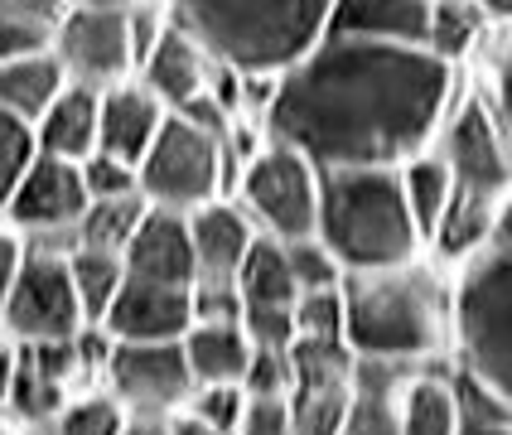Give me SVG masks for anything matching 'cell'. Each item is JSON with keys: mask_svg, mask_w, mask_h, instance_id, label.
I'll return each instance as SVG.
<instances>
[{"mask_svg": "<svg viewBox=\"0 0 512 435\" xmlns=\"http://www.w3.org/2000/svg\"><path fill=\"white\" fill-rule=\"evenodd\" d=\"M459 92V73L426 49L329 29L319 49L276 83L261 131L266 141L305 155L319 174L401 170L435 145Z\"/></svg>", "mask_w": 512, "mask_h": 435, "instance_id": "1", "label": "cell"}, {"mask_svg": "<svg viewBox=\"0 0 512 435\" xmlns=\"http://www.w3.org/2000/svg\"><path fill=\"white\" fill-rule=\"evenodd\" d=\"M343 348L353 363L426 368L450 358V271L430 257L343 276Z\"/></svg>", "mask_w": 512, "mask_h": 435, "instance_id": "2", "label": "cell"}, {"mask_svg": "<svg viewBox=\"0 0 512 435\" xmlns=\"http://www.w3.org/2000/svg\"><path fill=\"white\" fill-rule=\"evenodd\" d=\"M334 0H184L170 20L232 78H285L329 34Z\"/></svg>", "mask_w": 512, "mask_h": 435, "instance_id": "3", "label": "cell"}, {"mask_svg": "<svg viewBox=\"0 0 512 435\" xmlns=\"http://www.w3.org/2000/svg\"><path fill=\"white\" fill-rule=\"evenodd\" d=\"M314 237L339 261L343 276L397 271L426 257L397 170H329L319 174V218Z\"/></svg>", "mask_w": 512, "mask_h": 435, "instance_id": "4", "label": "cell"}, {"mask_svg": "<svg viewBox=\"0 0 512 435\" xmlns=\"http://www.w3.org/2000/svg\"><path fill=\"white\" fill-rule=\"evenodd\" d=\"M450 363L512 406V247H488L450 271Z\"/></svg>", "mask_w": 512, "mask_h": 435, "instance_id": "5", "label": "cell"}, {"mask_svg": "<svg viewBox=\"0 0 512 435\" xmlns=\"http://www.w3.org/2000/svg\"><path fill=\"white\" fill-rule=\"evenodd\" d=\"M136 184L141 199L160 213H199L208 203L228 199L237 184V165L228 155V141L203 136L189 121L170 116L160 126L155 145L145 150V160L136 165Z\"/></svg>", "mask_w": 512, "mask_h": 435, "instance_id": "6", "label": "cell"}, {"mask_svg": "<svg viewBox=\"0 0 512 435\" xmlns=\"http://www.w3.org/2000/svg\"><path fill=\"white\" fill-rule=\"evenodd\" d=\"M228 199L247 213L256 237L305 242V237H314V218H319V170L305 155L266 141L237 170Z\"/></svg>", "mask_w": 512, "mask_h": 435, "instance_id": "7", "label": "cell"}, {"mask_svg": "<svg viewBox=\"0 0 512 435\" xmlns=\"http://www.w3.org/2000/svg\"><path fill=\"white\" fill-rule=\"evenodd\" d=\"M63 78L87 92H107L136 78L131 54V0H78L63 5L54 49Z\"/></svg>", "mask_w": 512, "mask_h": 435, "instance_id": "8", "label": "cell"}, {"mask_svg": "<svg viewBox=\"0 0 512 435\" xmlns=\"http://www.w3.org/2000/svg\"><path fill=\"white\" fill-rule=\"evenodd\" d=\"M87 213L83 170L34 155L20 189L10 194L0 223L25 242V252H49V257H73L78 252V218Z\"/></svg>", "mask_w": 512, "mask_h": 435, "instance_id": "9", "label": "cell"}, {"mask_svg": "<svg viewBox=\"0 0 512 435\" xmlns=\"http://www.w3.org/2000/svg\"><path fill=\"white\" fill-rule=\"evenodd\" d=\"M430 150L445 160L455 194L503 203V194L512 189V150L503 141V131H498V121H493L479 87H464L455 97V107H450V116H445V126H440V136H435Z\"/></svg>", "mask_w": 512, "mask_h": 435, "instance_id": "10", "label": "cell"}, {"mask_svg": "<svg viewBox=\"0 0 512 435\" xmlns=\"http://www.w3.org/2000/svg\"><path fill=\"white\" fill-rule=\"evenodd\" d=\"M102 392L131 421H174L194 397V377L179 344H112Z\"/></svg>", "mask_w": 512, "mask_h": 435, "instance_id": "11", "label": "cell"}, {"mask_svg": "<svg viewBox=\"0 0 512 435\" xmlns=\"http://www.w3.org/2000/svg\"><path fill=\"white\" fill-rule=\"evenodd\" d=\"M358 397V363L343 344L295 339L290 344V426L295 435H339Z\"/></svg>", "mask_w": 512, "mask_h": 435, "instance_id": "12", "label": "cell"}, {"mask_svg": "<svg viewBox=\"0 0 512 435\" xmlns=\"http://www.w3.org/2000/svg\"><path fill=\"white\" fill-rule=\"evenodd\" d=\"M0 329L15 344H54V339H73L78 329H87L78 295H73L68 257L25 252L20 276H15L5 310H0Z\"/></svg>", "mask_w": 512, "mask_h": 435, "instance_id": "13", "label": "cell"}, {"mask_svg": "<svg viewBox=\"0 0 512 435\" xmlns=\"http://www.w3.org/2000/svg\"><path fill=\"white\" fill-rule=\"evenodd\" d=\"M194 324V290L131 281L112 300L107 319L97 324L112 344H179Z\"/></svg>", "mask_w": 512, "mask_h": 435, "instance_id": "14", "label": "cell"}, {"mask_svg": "<svg viewBox=\"0 0 512 435\" xmlns=\"http://www.w3.org/2000/svg\"><path fill=\"white\" fill-rule=\"evenodd\" d=\"M121 266L131 281H150V286H179L194 290V247H189V218L184 213H160L145 208L136 237L126 242Z\"/></svg>", "mask_w": 512, "mask_h": 435, "instance_id": "15", "label": "cell"}, {"mask_svg": "<svg viewBox=\"0 0 512 435\" xmlns=\"http://www.w3.org/2000/svg\"><path fill=\"white\" fill-rule=\"evenodd\" d=\"M256 228L232 199H218L189 213V247H194V286H237V271L252 252Z\"/></svg>", "mask_w": 512, "mask_h": 435, "instance_id": "16", "label": "cell"}, {"mask_svg": "<svg viewBox=\"0 0 512 435\" xmlns=\"http://www.w3.org/2000/svg\"><path fill=\"white\" fill-rule=\"evenodd\" d=\"M165 121H170V112H165L136 78L121 87H107V92H102V116H97V155L121 160V165L136 170L145 160V150L155 145Z\"/></svg>", "mask_w": 512, "mask_h": 435, "instance_id": "17", "label": "cell"}, {"mask_svg": "<svg viewBox=\"0 0 512 435\" xmlns=\"http://www.w3.org/2000/svg\"><path fill=\"white\" fill-rule=\"evenodd\" d=\"M136 83H141L165 112H179V107H189L194 97L208 92L213 63H208V54L170 20V29L160 34V44H155V49L145 54V63L136 68Z\"/></svg>", "mask_w": 512, "mask_h": 435, "instance_id": "18", "label": "cell"}, {"mask_svg": "<svg viewBox=\"0 0 512 435\" xmlns=\"http://www.w3.org/2000/svg\"><path fill=\"white\" fill-rule=\"evenodd\" d=\"M430 0H334L329 29L348 39L397 44V49H426Z\"/></svg>", "mask_w": 512, "mask_h": 435, "instance_id": "19", "label": "cell"}, {"mask_svg": "<svg viewBox=\"0 0 512 435\" xmlns=\"http://www.w3.org/2000/svg\"><path fill=\"white\" fill-rule=\"evenodd\" d=\"M97 116H102V92L68 83L49 102V112L34 121V150L44 160L83 165L97 155Z\"/></svg>", "mask_w": 512, "mask_h": 435, "instance_id": "20", "label": "cell"}, {"mask_svg": "<svg viewBox=\"0 0 512 435\" xmlns=\"http://www.w3.org/2000/svg\"><path fill=\"white\" fill-rule=\"evenodd\" d=\"M459 421V382L455 363H426L406 377L397 392V431L401 435H455Z\"/></svg>", "mask_w": 512, "mask_h": 435, "instance_id": "21", "label": "cell"}, {"mask_svg": "<svg viewBox=\"0 0 512 435\" xmlns=\"http://www.w3.org/2000/svg\"><path fill=\"white\" fill-rule=\"evenodd\" d=\"M184 363L194 387H242V377L252 368V339L242 334V324H194L184 339Z\"/></svg>", "mask_w": 512, "mask_h": 435, "instance_id": "22", "label": "cell"}, {"mask_svg": "<svg viewBox=\"0 0 512 435\" xmlns=\"http://www.w3.org/2000/svg\"><path fill=\"white\" fill-rule=\"evenodd\" d=\"M237 295H242V315H295V276H290V261L285 247L271 237H256L242 271H237Z\"/></svg>", "mask_w": 512, "mask_h": 435, "instance_id": "23", "label": "cell"}, {"mask_svg": "<svg viewBox=\"0 0 512 435\" xmlns=\"http://www.w3.org/2000/svg\"><path fill=\"white\" fill-rule=\"evenodd\" d=\"M488 39V15L474 0H430V25H426V54L445 68H464L469 58H484Z\"/></svg>", "mask_w": 512, "mask_h": 435, "instance_id": "24", "label": "cell"}, {"mask_svg": "<svg viewBox=\"0 0 512 435\" xmlns=\"http://www.w3.org/2000/svg\"><path fill=\"white\" fill-rule=\"evenodd\" d=\"M416 368L397 363H358V397L339 426V435H401L397 431V392Z\"/></svg>", "mask_w": 512, "mask_h": 435, "instance_id": "25", "label": "cell"}, {"mask_svg": "<svg viewBox=\"0 0 512 435\" xmlns=\"http://www.w3.org/2000/svg\"><path fill=\"white\" fill-rule=\"evenodd\" d=\"M63 87H68V78H63L54 54L15 58V63L0 68V112L34 126L39 116L49 112V102H54Z\"/></svg>", "mask_w": 512, "mask_h": 435, "instance_id": "26", "label": "cell"}, {"mask_svg": "<svg viewBox=\"0 0 512 435\" xmlns=\"http://www.w3.org/2000/svg\"><path fill=\"white\" fill-rule=\"evenodd\" d=\"M58 20H63V5H49V0H0V68L15 58L49 54Z\"/></svg>", "mask_w": 512, "mask_h": 435, "instance_id": "27", "label": "cell"}, {"mask_svg": "<svg viewBox=\"0 0 512 435\" xmlns=\"http://www.w3.org/2000/svg\"><path fill=\"white\" fill-rule=\"evenodd\" d=\"M73 402V392L68 387H58L54 377H44L34 363H29V353L20 348V358H15V377H10V397H5V411L15 416V421H25L34 431H49L58 416H63V406Z\"/></svg>", "mask_w": 512, "mask_h": 435, "instance_id": "28", "label": "cell"}, {"mask_svg": "<svg viewBox=\"0 0 512 435\" xmlns=\"http://www.w3.org/2000/svg\"><path fill=\"white\" fill-rule=\"evenodd\" d=\"M68 276H73V295H78V310H83V324L87 329H97L107 310H112V300L121 295L126 286V266L121 257H107V252H73L68 257Z\"/></svg>", "mask_w": 512, "mask_h": 435, "instance_id": "29", "label": "cell"}, {"mask_svg": "<svg viewBox=\"0 0 512 435\" xmlns=\"http://www.w3.org/2000/svg\"><path fill=\"white\" fill-rule=\"evenodd\" d=\"M145 208H150V203H145L141 194H131V199L87 203V213L78 218V247H83V252H107V257H121V252H126V242H131L136 228H141Z\"/></svg>", "mask_w": 512, "mask_h": 435, "instance_id": "30", "label": "cell"}, {"mask_svg": "<svg viewBox=\"0 0 512 435\" xmlns=\"http://www.w3.org/2000/svg\"><path fill=\"white\" fill-rule=\"evenodd\" d=\"M397 179H401V194H406V208H411L421 237H430V228L440 223V213L450 203V170H445V160L435 150H421L416 160L401 165Z\"/></svg>", "mask_w": 512, "mask_h": 435, "instance_id": "31", "label": "cell"}, {"mask_svg": "<svg viewBox=\"0 0 512 435\" xmlns=\"http://www.w3.org/2000/svg\"><path fill=\"white\" fill-rule=\"evenodd\" d=\"M126 426H131V416L102 387H92L63 406V416L49 426V435H126Z\"/></svg>", "mask_w": 512, "mask_h": 435, "instance_id": "32", "label": "cell"}, {"mask_svg": "<svg viewBox=\"0 0 512 435\" xmlns=\"http://www.w3.org/2000/svg\"><path fill=\"white\" fill-rule=\"evenodd\" d=\"M479 92H484L488 112H493L498 131H503V141H508V150H512V25L498 29V34L488 39L484 83H479Z\"/></svg>", "mask_w": 512, "mask_h": 435, "instance_id": "33", "label": "cell"}, {"mask_svg": "<svg viewBox=\"0 0 512 435\" xmlns=\"http://www.w3.org/2000/svg\"><path fill=\"white\" fill-rule=\"evenodd\" d=\"M184 421L203 426L208 435H237L247 416V392L242 387H194V397L179 411Z\"/></svg>", "mask_w": 512, "mask_h": 435, "instance_id": "34", "label": "cell"}, {"mask_svg": "<svg viewBox=\"0 0 512 435\" xmlns=\"http://www.w3.org/2000/svg\"><path fill=\"white\" fill-rule=\"evenodd\" d=\"M459 421L455 435H512V406H503L498 397H488L484 387H474L469 377H459Z\"/></svg>", "mask_w": 512, "mask_h": 435, "instance_id": "35", "label": "cell"}, {"mask_svg": "<svg viewBox=\"0 0 512 435\" xmlns=\"http://www.w3.org/2000/svg\"><path fill=\"white\" fill-rule=\"evenodd\" d=\"M281 247H285V261H290V276H295V290H300V295L343 286L339 261L324 252V242H319V237H305V242H281Z\"/></svg>", "mask_w": 512, "mask_h": 435, "instance_id": "36", "label": "cell"}, {"mask_svg": "<svg viewBox=\"0 0 512 435\" xmlns=\"http://www.w3.org/2000/svg\"><path fill=\"white\" fill-rule=\"evenodd\" d=\"M295 339H319V344H343V286L314 290L295 300Z\"/></svg>", "mask_w": 512, "mask_h": 435, "instance_id": "37", "label": "cell"}, {"mask_svg": "<svg viewBox=\"0 0 512 435\" xmlns=\"http://www.w3.org/2000/svg\"><path fill=\"white\" fill-rule=\"evenodd\" d=\"M34 155H39V150H34V126L0 112V213H5L10 194L20 189V179H25V170L34 165Z\"/></svg>", "mask_w": 512, "mask_h": 435, "instance_id": "38", "label": "cell"}, {"mask_svg": "<svg viewBox=\"0 0 512 435\" xmlns=\"http://www.w3.org/2000/svg\"><path fill=\"white\" fill-rule=\"evenodd\" d=\"M242 392H247V402H285L290 397V353L256 348L252 368L242 377Z\"/></svg>", "mask_w": 512, "mask_h": 435, "instance_id": "39", "label": "cell"}, {"mask_svg": "<svg viewBox=\"0 0 512 435\" xmlns=\"http://www.w3.org/2000/svg\"><path fill=\"white\" fill-rule=\"evenodd\" d=\"M78 170H83L87 203H97V199H131V194H141V184H136V170H131V165H121V160L92 155V160H83Z\"/></svg>", "mask_w": 512, "mask_h": 435, "instance_id": "40", "label": "cell"}, {"mask_svg": "<svg viewBox=\"0 0 512 435\" xmlns=\"http://www.w3.org/2000/svg\"><path fill=\"white\" fill-rule=\"evenodd\" d=\"M194 324H242V295L232 286H194Z\"/></svg>", "mask_w": 512, "mask_h": 435, "instance_id": "41", "label": "cell"}, {"mask_svg": "<svg viewBox=\"0 0 512 435\" xmlns=\"http://www.w3.org/2000/svg\"><path fill=\"white\" fill-rule=\"evenodd\" d=\"M237 435H295V426H290L285 402H247V416H242Z\"/></svg>", "mask_w": 512, "mask_h": 435, "instance_id": "42", "label": "cell"}, {"mask_svg": "<svg viewBox=\"0 0 512 435\" xmlns=\"http://www.w3.org/2000/svg\"><path fill=\"white\" fill-rule=\"evenodd\" d=\"M20 261H25V242L0 223V310H5V295L15 286V276H20Z\"/></svg>", "mask_w": 512, "mask_h": 435, "instance_id": "43", "label": "cell"}, {"mask_svg": "<svg viewBox=\"0 0 512 435\" xmlns=\"http://www.w3.org/2000/svg\"><path fill=\"white\" fill-rule=\"evenodd\" d=\"M15 358H20V344L0 329V406L10 397V377H15Z\"/></svg>", "mask_w": 512, "mask_h": 435, "instance_id": "44", "label": "cell"}, {"mask_svg": "<svg viewBox=\"0 0 512 435\" xmlns=\"http://www.w3.org/2000/svg\"><path fill=\"white\" fill-rule=\"evenodd\" d=\"M493 247H512V189L498 203V223H493Z\"/></svg>", "mask_w": 512, "mask_h": 435, "instance_id": "45", "label": "cell"}, {"mask_svg": "<svg viewBox=\"0 0 512 435\" xmlns=\"http://www.w3.org/2000/svg\"><path fill=\"white\" fill-rule=\"evenodd\" d=\"M126 435H170V421H131Z\"/></svg>", "mask_w": 512, "mask_h": 435, "instance_id": "46", "label": "cell"}, {"mask_svg": "<svg viewBox=\"0 0 512 435\" xmlns=\"http://www.w3.org/2000/svg\"><path fill=\"white\" fill-rule=\"evenodd\" d=\"M170 435H208V431H203V426H194V421H184V416H174Z\"/></svg>", "mask_w": 512, "mask_h": 435, "instance_id": "47", "label": "cell"}, {"mask_svg": "<svg viewBox=\"0 0 512 435\" xmlns=\"http://www.w3.org/2000/svg\"><path fill=\"white\" fill-rule=\"evenodd\" d=\"M0 435H15V431H10V426H0Z\"/></svg>", "mask_w": 512, "mask_h": 435, "instance_id": "48", "label": "cell"}]
</instances>
